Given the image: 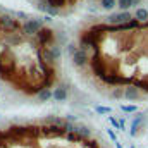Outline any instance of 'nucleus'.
<instances>
[{
	"mask_svg": "<svg viewBox=\"0 0 148 148\" xmlns=\"http://www.w3.org/2000/svg\"><path fill=\"white\" fill-rule=\"evenodd\" d=\"M86 53L79 71L110 97L136 102L148 97V19L126 24L86 23L76 43Z\"/></svg>",
	"mask_w": 148,
	"mask_h": 148,
	"instance_id": "obj_1",
	"label": "nucleus"
},
{
	"mask_svg": "<svg viewBox=\"0 0 148 148\" xmlns=\"http://www.w3.org/2000/svg\"><path fill=\"white\" fill-rule=\"evenodd\" d=\"M60 74L59 33L35 17L0 7V81L24 97L53 90Z\"/></svg>",
	"mask_w": 148,
	"mask_h": 148,
	"instance_id": "obj_2",
	"label": "nucleus"
},
{
	"mask_svg": "<svg viewBox=\"0 0 148 148\" xmlns=\"http://www.w3.org/2000/svg\"><path fill=\"white\" fill-rule=\"evenodd\" d=\"M0 148H107L88 127L66 119L14 122L0 127Z\"/></svg>",
	"mask_w": 148,
	"mask_h": 148,
	"instance_id": "obj_3",
	"label": "nucleus"
},
{
	"mask_svg": "<svg viewBox=\"0 0 148 148\" xmlns=\"http://www.w3.org/2000/svg\"><path fill=\"white\" fill-rule=\"evenodd\" d=\"M35 2H36L38 9H41L48 16L67 14L73 9H76L79 3V0H35Z\"/></svg>",
	"mask_w": 148,
	"mask_h": 148,
	"instance_id": "obj_4",
	"label": "nucleus"
},
{
	"mask_svg": "<svg viewBox=\"0 0 148 148\" xmlns=\"http://www.w3.org/2000/svg\"><path fill=\"white\" fill-rule=\"evenodd\" d=\"M134 17V14H131L129 10H126V12H115V14H112L109 17H105V23H109V24H126V23H129L131 19Z\"/></svg>",
	"mask_w": 148,
	"mask_h": 148,
	"instance_id": "obj_5",
	"label": "nucleus"
},
{
	"mask_svg": "<svg viewBox=\"0 0 148 148\" xmlns=\"http://www.w3.org/2000/svg\"><path fill=\"white\" fill-rule=\"evenodd\" d=\"M140 3H141V0H117V9L121 12H126V10H129Z\"/></svg>",
	"mask_w": 148,
	"mask_h": 148,
	"instance_id": "obj_6",
	"label": "nucleus"
},
{
	"mask_svg": "<svg viewBox=\"0 0 148 148\" xmlns=\"http://www.w3.org/2000/svg\"><path fill=\"white\" fill-rule=\"evenodd\" d=\"M66 98H67V88H64V86L53 88V100H57V102H64Z\"/></svg>",
	"mask_w": 148,
	"mask_h": 148,
	"instance_id": "obj_7",
	"label": "nucleus"
},
{
	"mask_svg": "<svg viewBox=\"0 0 148 148\" xmlns=\"http://www.w3.org/2000/svg\"><path fill=\"white\" fill-rule=\"evenodd\" d=\"M134 19H138V21H147L148 19V10L147 9H143V7L136 9V12H134Z\"/></svg>",
	"mask_w": 148,
	"mask_h": 148,
	"instance_id": "obj_8",
	"label": "nucleus"
},
{
	"mask_svg": "<svg viewBox=\"0 0 148 148\" xmlns=\"http://www.w3.org/2000/svg\"><path fill=\"white\" fill-rule=\"evenodd\" d=\"M98 2H100V7L105 10H112L114 7H117V0H98Z\"/></svg>",
	"mask_w": 148,
	"mask_h": 148,
	"instance_id": "obj_9",
	"label": "nucleus"
},
{
	"mask_svg": "<svg viewBox=\"0 0 148 148\" xmlns=\"http://www.w3.org/2000/svg\"><path fill=\"white\" fill-rule=\"evenodd\" d=\"M38 98H40L41 102H47V100L53 98V91H52V90H45V91H43V93H41V95H40Z\"/></svg>",
	"mask_w": 148,
	"mask_h": 148,
	"instance_id": "obj_10",
	"label": "nucleus"
},
{
	"mask_svg": "<svg viewBox=\"0 0 148 148\" xmlns=\"http://www.w3.org/2000/svg\"><path fill=\"white\" fill-rule=\"evenodd\" d=\"M121 109H122L124 112H136V110H138V107H136V105H126V103H124V105H121Z\"/></svg>",
	"mask_w": 148,
	"mask_h": 148,
	"instance_id": "obj_11",
	"label": "nucleus"
},
{
	"mask_svg": "<svg viewBox=\"0 0 148 148\" xmlns=\"http://www.w3.org/2000/svg\"><path fill=\"white\" fill-rule=\"evenodd\" d=\"M109 121H110V124L114 126V127H117V129H122V124H121V122H119L115 117H112V115H110V117H109Z\"/></svg>",
	"mask_w": 148,
	"mask_h": 148,
	"instance_id": "obj_12",
	"label": "nucleus"
},
{
	"mask_svg": "<svg viewBox=\"0 0 148 148\" xmlns=\"http://www.w3.org/2000/svg\"><path fill=\"white\" fill-rule=\"evenodd\" d=\"M97 112H98V114H110V112H112V109H109V107H102V105H98V107H97Z\"/></svg>",
	"mask_w": 148,
	"mask_h": 148,
	"instance_id": "obj_13",
	"label": "nucleus"
},
{
	"mask_svg": "<svg viewBox=\"0 0 148 148\" xmlns=\"http://www.w3.org/2000/svg\"><path fill=\"white\" fill-rule=\"evenodd\" d=\"M129 148H134V147H129Z\"/></svg>",
	"mask_w": 148,
	"mask_h": 148,
	"instance_id": "obj_14",
	"label": "nucleus"
}]
</instances>
